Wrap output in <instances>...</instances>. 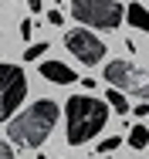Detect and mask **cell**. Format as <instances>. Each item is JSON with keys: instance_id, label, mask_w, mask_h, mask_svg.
Listing matches in <instances>:
<instances>
[{"instance_id": "6da1fadb", "label": "cell", "mask_w": 149, "mask_h": 159, "mask_svg": "<svg viewBox=\"0 0 149 159\" xmlns=\"http://www.w3.org/2000/svg\"><path fill=\"white\" fill-rule=\"evenodd\" d=\"M58 115H61L58 102L41 98V102L27 105L21 115H14V119L7 122V139H10L14 146H21V149H37V146L48 142L51 129L58 125Z\"/></svg>"}, {"instance_id": "7a4b0ae2", "label": "cell", "mask_w": 149, "mask_h": 159, "mask_svg": "<svg viewBox=\"0 0 149 159\" xmlns=\"http://www.w3.org/2000/svg\"><path fill=\"white\" fill-rule=\"evenodd\" d=\"M109 102L105 98H95V95H71L68 98V105H64V115H68V132H64V139H68V146H85L91 142L105 122H109Z\"/></svg>"}, {"instance_id": "3957f363", "label": "cell", "mask_w": 149, "mask_h": 159, "mask_svg": "<svg viewBox=\"0 0 149 159\" xmlns=\"http://www.w3.org/2000/svg\"><path fill=\"white\" fill-rule=\"evenodd\" d=\"M71 17L91 31H115L125 20V7L119 0H71Z\"/></svg>"}, {"instance_id": "277c9868", "label": "cell", "mask_w": 149, "mask_h": 159, "mask_svg": "<svg viewBox=\"0 0 149 159\" xmlns=\"http://www.w3.org/2000/svg\"><path fill=\"white\" fill-rule=\"evenodd\" d=\"M27 98V75L21 64H0V119L10 122L21 108V102Z\"/></svg>"}, {"instance_id": "5b68a950", "label": "cell", "mask_w": 149, "mask_h": 159, "mask_svg": "<svg viewBox=\"0 0 149 159\" xmlns=\"http://www.w3.org/2000/svg\"><path fill=\"white\" fill-rule=\"evenodd\" d=\"M105 81L109 85H115V88H122V92H129V95L136 98H149V71L146 68H139V64L132 61H109L105 64Z\"/></svg>"}, {"instance_id": "8992f818", "label": "cell", "mask_w": 149, "mask_h": 159, "mask_svg": "<svg viewBox=\"0 0 149 159\" xmlns=\"http://www.w3.org/2000/svg\"><path fill=\"white\" fill-rule=\"evenodd\" d=\"M64 48L71 51L75 61H81V64H98V61H105V44H102V41L91 34V27H85V24L64 34Z\"/></svg>"}, {"instance_id": "52a82bcc", "label": "cell", "mask_w": 149, "mask_h": 159, "mask_svg": "<svg viewBox=\"0 0 149 159\" xmlns=\"http://www.w3.org/2000/svg\"><path fill=\"white\" fill-rule=\"evenodd\" d=\"M41 78L44 81H54V85H71L78 75L68 64H61V61H41Z\"/></svg>"}, {"instance_id": "ba28073f", "label": "cell", "mask_w": 149, "mask_h": 159, "mask_svg": "<svg viewBox=\"0 0 149 159\" xmlns=\"http://www.w3.org/2000/svg\"><path fill=\"white\" fill-rule=\"evenodd\" d=\"M125 24H132L136 31H142V34H149V10L142 7V3H129L125 7Z\"/></svg>"}, {"instance_id": "9c48e42d", "label": "cell", "mask_w": 149, "mask_h": 159, "mask_svg": "<svg viewBox=\"0 0 149 159\" xmlns=\"http://www.w3.org/2000/svg\"><path fill=\"white\" fill-rule=\"evenodd\" d=\"M125 95H129V92H122V88H115V85H109V92H105V102L112 105V112H115V115H129V108H132Z\"/></svg>"}, {"instance_id": "30bf717a", "label": "cell", "mask_w": 149, "mask_h": 159, "mask_svg": "<svg viewBox=\"0 0 149 159\" xmlns=\"http://www.w3.org/2000/svg\"><path fill=\"white\" fill-rule=\"evenodd\" d=\"M129 146H132V149H146V146H149V129L146 125H136L132 132H129Z\"/></svg>"}, {"instance_id": "8fae6325", "label": "cell", "mask_w": 149, "mask_h": 159, "mask_svg": "<svg viewBox=\"0 0 149 159\" xmlns=\"http://www.w3.org/2000/svg\"><path fill=\"white\" fill-rule=\"evenodd\" d=\"M119 146H122V139H119V135H109V139H102V142L95 146V152H98V156H105V152H115Z\"/></svg>"}, {"instance_id": "7c38bea8", "label": "cell", "mask_w": 149, "mask_h": 159, "mask_svg": "<svg viewBox=\"0 0 149 159\" xmlns=\"http://www.w3.org/2000/svg\"><path fill=\"white\" fill-rule=\"evenodd\" d=\"M48 48H51V44H44V41H37V44H27V48H24V61H37V58H41Z\"/></svg>"}, {"instance_id": "4fadbf2b", "label": "cell", "mask_w": 149, "mask_h": 159, "mask_svg": "<svg viewBox=\"0 0 149 159\" xmlns=\"http://www.w3.org/2000/svg\"><path fill=\"white\" fill-rule=\"evenodd\" d=\"M48 24H51V27H61V24H64V17H61V10H54V7L48 10Z\"/></svg>"}, {"instance_id": "5bb4252c", "label": "cell", "mask_w": 149, "mask_h": 159, "mask_svg": "<svg viewBox=\"0 0 149 159\" xmlns=\"http://www.w3.org/2000/svg\"><path fill=\"white\" fill-rule=\"evenodd\" d=\"M149 115V98H142V102H136V119H146Z\"/></svg>"}, {"instance_id": "9a60e30c", "label": "cell", "mask_w": 149, "mask_h": 159, "mask_svg": "<svg viewBox=\"0 0 149 159\" xmlns=\"http://www.w3.org/2000/svg\"><path fill=\"white\" fill-rule=\"evenodd\" d=\"M30 34H34V24H30V20H21V37L30 41Z\"/></svg>"}, {"instance_id": "2e32d148", "label": "cell", "mask_w": 149, "mask_h": 159, "mask_svg": "<svg viewBox=\"0 0 149 159\" xmlns=\"http://www.w3.org/2000/svg\"><path fill=\"white\" fill-rule=\"evenodd\" d=\"M27 10H30V14H41L44 3H41V0H27Z\"/></svg>"}, {"instance_id": "e0dca14e", "label": "cell", "mask_w": 149, "mask_h": 159, "mask_svg": "<svg viewBox=\"0 0 149 159\" xmlns=\"http://www.w3.org/2000/svg\"><path fill=\"white\" fill-rule=\"evenodd\" d=\"M0 159H14V149H10V142H3V146H0Z\"/></svg>"}, {"instance_id": "ac0fdd59", "label": "cell", "mask_w": 149, "mask_h": 159, "mask_svg": "<svg viewBox=\"0 0 149 159\" xmlns=\"http://www.w3.org/2000/svg\"><path fill=\"white\" fill-rule=\"evenodd\" d=\"M37 159H48V156H37Z\"/></svg>"}]
</instances>
